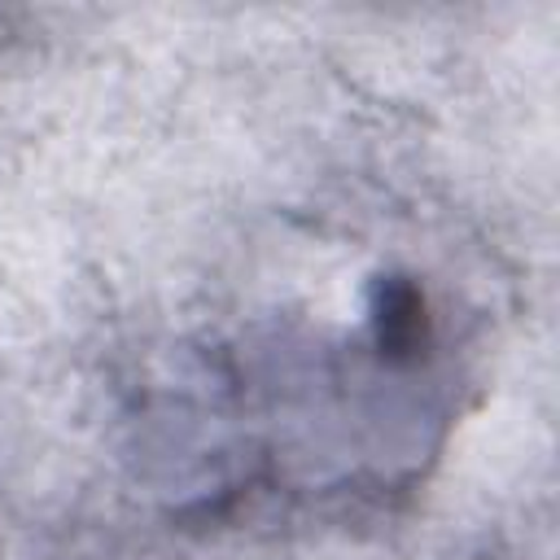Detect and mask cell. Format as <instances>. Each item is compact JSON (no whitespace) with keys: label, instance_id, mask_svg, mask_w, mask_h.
<instances>
[{"label":"cell","instance_id":"obj_1","mask_svg":"<svg viewBox=\"0 0 560 560\" xmlns=\"http://www.w3.org/2000/svg\"><path fill=\"white\" fill-rule=\"evenodd\" d=\"M372 324H376V346L389 359H411L424 337H429V315H424V293L407 276H385L376 280L372 298Z\"/></svg>","mask_w":560,"mask_h":560}]
</instances>
